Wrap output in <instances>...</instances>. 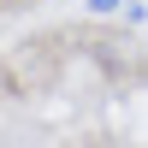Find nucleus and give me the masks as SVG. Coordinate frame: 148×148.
<instances>
[{"instance_id":"nucleus-1","label":"nucleus","mask_w":148,"mask_h":148,"mask_svg":"<svg viewBox=\"0 0 148 148\" xmlns=\"http://www.w3.org/2000/svg\"><path fill=\"white\" fill-rule=\"evenodd\" d=\"M89 6H95V12H113V6H119V0H89Z\"/></svg>"}]
</instances>
